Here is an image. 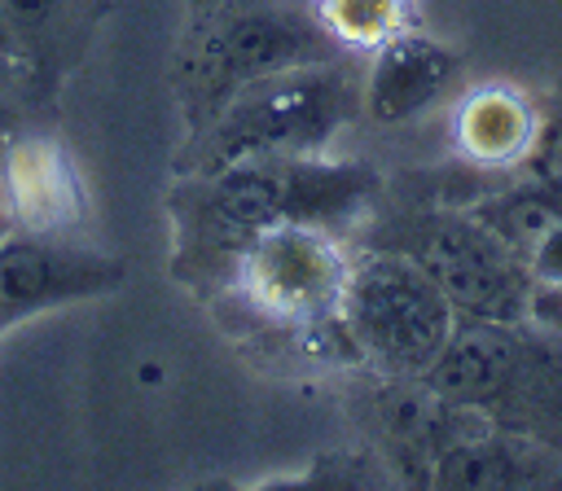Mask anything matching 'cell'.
<instances>
[{
  "label": "cell",
  "instance_id": "cell-1",
  "mask_svg": "<svg viewBox=\"0 0 562 491\" xmlns=\"http://www.w3.org/2000/svg\"><path fill=\"white\" fill-rule=\"evenodd\" d=\"M378 193L364 162H325L321 153L241 158L211 175H189L171 197L180 232V267H233L237 250L277 224H351Z\"/></svg>",
  "mask_w": 562,
  "mask_h": 491
},
{
  "label": "cell",
  "instance_id": "cell-19",
  "mask_svg": "<svg viewBox=\"0 0 562 491\" xmlns=\"http://www.w3.org/2000/svg\"><path fill=\"white\" fill-rule=\"evenodd\" d=\"M9 136H13V114H9V105L0 101V153H4V145H9Z\"/></svg>",
  "mask_w": 562,
  "mask_h": 491
},
{
  "label": "cell",
  "instance_id": "cell-13",
  "mask_svg": "<svg viewBox=\"0 0 562 491\" xmlns=\"http://www.w3.org/2000/svg\"><path fill=\"white\" fill-rule=\"evenodd\" d=\"M457 149L483 171H509L540 149V110L509 83H483L461 96L452 118Z\"/></svg>",
  "mask_w": 562,
  "mask_h": 491
},
{
  "label": "cell",
  "instance_id": "cell-18",
  "mask_svg": "<svg viewBox=\"0 0 562 491\" xmlns=\"http://www.w3.org/2000/svg\"><path fill=\"white\" fill-rule=\"evenodd\" d=\"M531 320L544 324V329H553V333H562V289H536Z\"/></svg>",
  "mask_w": 562,
  "mask_h": 491
},
{
  "label": "cell",
  "instance_id": "cell-5",
  "mask_svg": "<svg viewBox=\"0 0 562 491\" xmlns=\"http://www.w3.org/2000/svg\"><path fill=\"white\" fill-rule=\"evenodd\" d=\"M457 307L400 250H369L347 272L342 324L360 359L382 377H426L457 329Z\"/></svg>",
  "mask_w": 562,
  "mask_h": 491
},
{
  "label": "cell",
  "instance_id": "cell-16",
  "mask_svg": "<svg viewBox=\"0 0 562 491\" xmlns=\"http://www.w3.org/2000/svg\"><path fill=\"white\" fill-rule=\"evenodd\" d=\"M527 272L536 281V289H562V224H553L544 232V241L527 254Z\"/></svg>",
  "mask_w": 562,
  "mask_h": 491
},
{
  "label": "cell",
  "instance_id": "cell-7",
  "mask_svg": "<svg viewBox=\"0 0 562 491\" xmlns=\"http://www.w3.org/2000/svg\"><path fill=\"white\" fill-rule=\"evenodd\" d=\"M347 272L351 259L338 250L334 228L299 224V219L250 237L228 267L250 311L303 338L325 329H347L342 324Z\"/></svg>",
  "mask_w": 562,
  "mask_h": 491
},
{
  "label": "cell",
  "instance_id": "cell-6",
  "mask_svg": "<svg viewBox=\"0 0 562 491\" xmlns=\"http://www.w3.org/2000/svg\"><path fill=\"white\" fill-rule=\"evenodd\" d=\"M386 250L413 259L470 320H531L536 281L527 263L474 210H417L382 228Z\"/></svg>",
  "mask_w": 562,
  "mask_h": 491
},
{
  "label": "cell",
  "instance_id": "cell-9",
  "mask_svg": "<svg viewBox=\"0 0 562 491\" xmlns=\"http://www.w3.org/2000/svg\"><path fill=\"white\" fill-rule=\"evenodd\" d=\"M123 281V263L57 241V232L18 228L0 237V307L9 316L48 311L75 298H97Z\"/></svg>",
  "mask_w": 562,
  "mask_h": 491
},
{
  "label": "cell",
  "instance_id": "cell-15",
  "mask_svg": "<svg viewBox=\"0 0 562 491\" xmlns=\"http://www.w3.org/2000/svg\"><path fill=\"white\" fill-rule=\"evenodd\" d=\"M342 48H378L413 26V0H312Z\"/></svg>",
  "mask_w": 562,
  "mask_h": 491
},
{
  "label": "cell",
  "instance_id": "cell-11",
  "mask_svg": "<svg viewBox=\"0 0 562 491\" xmlns=\"http://www.w3.org/2000/svg\"><path fill=\"white\" fill-rule=\"evenodd\" d=\"M457 70L461 57L448 44L408 26L373 48V61L360 83V110L373 123H408L448 96Z\"/></svg>",
  "mask_w": 562,
  "mask_h": 491
},
{
  "label": "cell",
  "instance_id": "cell-3",
  "mask_svg": "<svg viewBox=\"0 0 562 491\" xmlns=\"http://www.w3.org/2000/svg\"><path fill=\"white\" fill-rule=\"evenodd\" d=\"M422 381L448 403L562 452V333L536 320L461 316Z\"/></svg>",
  "mask_w": 562,
  "mask_h": 491
},
{
  "label": "cell",
  "instance_id": "cell-8",
  "mask_svg": "<svg viewBox=\"0 0 562 491\" xmlns=\"http://www.w3.org/2000/svg\"><path fill=\"white\" fill-rule=\"evenodd\" d=\"M474 421L479 412L448 403L422 377H382V386H373L364 399V425L373 434V447L400 482L430 487L439 452Z\"/></svg>",
  "mask_w": 562,
  "mask_h": 491
},
{
  "label": "cell",
  "instance_id": "cell-10",
  "mask_svg": "<svg viewBox=\"0 0 562 491\" xmlns=\"http://www.w3.org/2000/svg\"><path fill=\"white\" fill-rule=\"evenodd\" d=\"M430 487H562V452L479 416L439 452Z\"/></svg>",
  "mask_w": 562,
  "mask_h": 491
},
{
  "label": "cell",
  "instance_id": "cell-12",
  "mask_svg": "<svg viewBox=\"0 0 562 491\" xmlns=\"http://www.w3.org/2000/svg\"><path fill=\"white\" fill-rule=\"evenodd\" d=\"M0 193L9 215L31 232H61L79 219L83 193L66 149L48 136L9 140L0 153Z\"/></svg>",
  "mask_w": 562,
  "mask_h": 491
},
{
  "label": "cell",
  "instance_id": "cell-14",
  "mask_svg": "<svg viewBox=\"0 0 562 491\" xmlns=\"http://www.w3.org/2000/svg\"><path fill=\"white\" fill-rule=\"evenodd\" d=\"M470 210L527 263V254L544 241V232L553 224H562V184L553 175L536 171V175H527L501 193L479 197Z\"/></svg>",
  "mask_w": 562,
  "mask_h": 491
},
{
  "label": "cell",
  "instance_id": "cell-17",
  "mask_svg": "<svg viewBox=\"0 0 562 491\" xmlns=\"http://www.w3.org/2000/svg\"><path fill=\"white\" fill-rule=\"evenodd\" d=\"M61 0H0V18L13 31H40Z\"/></svg>",
  "mask_w": 562,
  "mask_h": 491
},
{
  "label": "cell",
  "instance_id": "cell-4",
  "mask_svg": "<svg viewBox=\"0 0 562 491\" xmlns=\"http://www.w3.org/2000/svg\"><path fill=\"white\" fill-rule=\"evenodd\" d=\"M360 114V83L334 57L316 66H294L246 83L228 105L184 140V175H211L241 158L272 153H321Z\"/></svg>",
  "mask_w": 562,
  "mask_h": 491
},
{
  "label": "cell",
  "instance_id": "cell-21",
  "mask_svg": "<svg viewBox=\"0 0 562 491\" xmlns=\"http://www.w3.org/2000/svg\"><path fill=\"white\" fill-rule=\"evenodd\" d=\"M4 320H9V311H4V307H0V324H4Z\"/></svg>",
  "mask_w": 562,
  "mask_h": 491
},
{
  "label": "cell",
  "instance_id": "cell-2",
  "mask_svg": "<svg viewBox=\"0 0 562 491\" xmlns=\"http://www.w3.org/2000/svg\"><path fill=\"white\" fill-rule=\"evenodd\" d=\"M334 57H342V44L325 31L312 0H220L189 13L171 70L184 140L198 136L246 83Z\"/></svg>",
  "mask_w": 562,
  "mask_h": 491
},
{
  "label": "cell",
  "instance_id": "cell-20",
  "mask_svg": "<svg viewBox=\"0 0 562 491\" xmlns=\"http://www.w3.org/2000/svg\"><path fill=\"white\" fill-rule=\"evenodd\" d=\"M211 4H220V0H189V13H202V9H211Z\"/></svg>",
  "mask_w": 562,
  "mask_h": 491
}]
</instances>
